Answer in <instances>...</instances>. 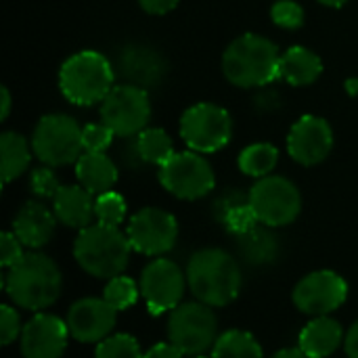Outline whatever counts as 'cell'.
<instances>
[{
	"mask_svg": "<svg viewBox=\"0 0 358 358\" xmlns=\"http://www.w3.org/2000/svg\"><path fill=\"white\" fill-rule=\"evenodd\" d=\"M214 218L231 233L233 237H241L250 233L254 227H258V218L250 206V193L241 189L224 191L214 201Z\"/></svg>",
	"mask_w": 358,
	"mask_h": 358,
	"instance_id": "21",
	"label": "cell"
},
{
	"mask_svg": "<svg viewBox=\"0 0 358 358\" xmlns=\"http://www.w3.org/2000/svg\"><path fill=\"white\" fill-rule=\"evenodd\" d=\"M271 17L283 29H298L304 23V8L294 0H277L271 8Z\"/></svg>",
	"mask_w": 358,
	"mask_h": 358,
	"instance_id": "33",
	"label": "cell"
},
{
	"mask_svg": "<svg viewBox=\"0 0 358 358\" xmlns=\"http://www.w3.org/2000/svg\"><path fill=\"white\" fill-rule=\"evenodd\" d=\"M195 358H206V357H195Z\"/></svg>",
	"mask_w": 358,
	"mask_h": 358,
	"instance_id": "45",
	"label": "cell"
},
{
	"mask_svg": "<svg viewBox=\"0 0 358 358\" xmlns=\"http://www.w3.org/2000/svg\"><path fill=\"white\" fill-rule=\"evenodd\" d=\"M120 71L130 84L147 88L155 86L166 73V61L149 46H128L120 55Z\"/></svg>",
	"mask_w": 358,
	"mask_h": 358,
	"instance_id": "20",
	"label": "cell"
},
{
	"mask_svg": "<svg viewBox=\"0 0 358 358\" xmlns=\"http://www.w3.org/2000/svg\"><path fill=\"white\" fill-rule=\"evenodd\" d=\"M233 134L229 111L214 103H197L180 117V136L191 151L216 153L224 149Z\"/></svg>",
	"mask_w": 358,
	"mask_h": 358,
	"instance_id": "9",
	"label": "cell"
},
{
	"mask_svg": "<svg viewBox=\"0 0 358 358\" xmlns=\"http://www.w3.org/2000/svg\"><path fill=\"white\" fill-rule=\"evenodd\" d=\"M134 149L143 164H153V166H164L176 153L172 138L162 128H145L141 134H136Z\"/></svg>",
	"mask_w": 358,
	"mask_h": 358,
	"instance_id": "27",
	"label": "cell"
},
{
	"mask_svg": "<svg viewBox=\"0 0 358 358\" xmlns=\"http://www.w3.org/2000/svg\"><path fill=\"white\" fill-rule=\"evenodd\" d=\"M126 235L134 252L149 258H162L176 245L178 222L166 210L143 208L130 218Z\"/></svg>",
	"mask_w": 358,
	"mask_h": 358,
	"instance_id": "13",
	"label": "cell"
},
{
	"mask_svg": "<svg viewBox=\"0 0 358 358\" xmlns=\"http://www.w3.org/2000/svg\"><path fill=\"white\" fill-rule=\"evenodd\" d=\"M250 206L260 224L271 229L292 224L302 212V195L285 176H264L248 191Z\"/></svg>",
	"mask_w": 358,
	"mask_h": 358,
	"instance_id": "8",
	"label": "cell"
},
{
	"mask_svg": "<svg viewBox=\"0 0 358 358\" xmlns=\"http://www.w3.org/2000/svg\"><path fill=\"white\" fill-rule=\"evenodd\" d=\"M94 201L96 197L82 185H63L52 199V212L61 224L82 231L96 218Z\"/></svg>",
	"mask_w": 358,
	"mask_h": 358,
	"instance_id": "19",
	"label": "cell"
},
{
	"mask_svg": "<svg viewBox=\"0 0 358 358\" xmlns=\"http://www.w3.org/2000/svg\"><path fill=\"white\" fill-rule=\"evenodd\" d=\"M4 292L8 300L23 310L40 313L50 308L63 292V277L57 262L40 252L29 250L4 275Z\"/></svg>",
	"mask_w": 358,
	"mask_h": 358,
	"instance_id": "1",
	"label": "cell"
},
{
	"mask_svg": "<svg viewBox=\"0 0 358 358\" xmlns=\"http://www.w3.org/2000/svg\"><path fill=\"white\" fill-rule=\"evenodd\" d=\"M334 149V130L319 115H302L287 134V151L302 166H317Z\"/></svg>",
	"mask_w": 358,
	"mask_h": 358,
	"instance_id": "16",
	"label": "cell"
},
{
	"mask_svg": "<svg viewBox=\"0 0 358 358\" xmlns=\"http://www.w3.org/2000/svg\"><path fill=\"white\" fill-rule=\"evenodd\" d=\"M138 296H141V287L134 283V279L124 277V275H120V277L107 281L105 292H103V298H105L117 313H120V310H126V308H130V306H134L136 300H138Z\"/></svg>",
	"mask_w": 358,
	"mask_h": 358,
	"instance_id": "31",
	"label": "cell"
},
{
	"mask_svg": "<svg viewBox=\"0 0 358 358\" xmlns=\"http://www.w3.org/2000/svg\"><path fill=\"white\" fill-rule=\"evenodd\" d=\"M281 55L273 40L258 34H243L235 38L222 55L224 78L239 88L266 86L279 78Z\"/></svg>",
	"mask_w": 358,
	"mask_h": 358,
	"instance_id": "3",
	"label": "cell"
},
{
	"mask_svg": "<svg viewBox=\"0 0 358 358\" xmlns=\"http://www.w3.org/2000/svg\"><path fill=\"white\" fill-rule=\"evenodd\" d=\"M63 185L59 182L57 174L52 172L50 166H42V168H36L31 174H29V189L34 195L42 197V199H55V195L59 193Z\"/></svg>",
	"mask_w": 358,
	"mask_h": 358,
	"instance_id": "34",
	"label": "cell"
},
{
	"mask_svg": "<svg viewBox=\"0 0 358 358\" xmlns=\"http://www.w3.org/2000/svg\"><path fill=\"white\" fill-rule=\"evenodd\" d=\"M178 2L180 0H138L143 10H147L149 15H166V13L174 10Z\"/></svg>",
	"mask_w": 358,
	"mask_h": 358,
	"instance_id": "38",
	"label": "cell"
},
{
	"mask_svg": "<svg viewBox=\"0 0 358 358\" xmlns=\"http://www.w3.org/2000/svg\"><path fill=\"white\" fill-rule=\"evenodd\" d=\"M2 111H0V120H6L8 117V113H10V92H8V88L6 86H2Z\"/></svg>",
	"mask_w": 358,
	"mask_h": 358,
	"instance_id": "41",
	"label": "cell"
},
{
	"mask_svg": "<svg viewBox=\"0 0 358 358\" xmlns=\"http://www.w3.org/2000/svg\"><path fill=\"white\" fill-rule=\"evenodd\" d=\"M25 256L23 252V243L17 239V235L13 231H4L0 237V266L2 268H10L13 264H17L21 258Z\"/></svg>",
	"mask_w": 358,
	"mask_h": 358,
	"instance_id": "37",
	"label": "cell"
},
{
	"mask_svg": "<svg viewBox=\"0 0 358 358\" xmlns=\"http://www.w3.org/2000/svg\"><path fill=\"white\" fill-rule=\"evenodd\" d=\"M323 73V61L319 55L304 46H292L281 55L279 78L292 86H308Z\"/></svg>",
	"mask_w": 358,
	"mask_h": 358,
	"instance_id": "25",
	"label": "cell"
},
{
	"mask_svg": "<svg viewBox=\"0 0 358 358\" xmlns=\"http://www.w3.org/2000/svg\"><path fill=\"white\" fill-rule=\"evenodd\" d=\"M128 206L124 201V197L115 191H107L103 195H96L94 201V214H96V222L105 224V227H120L126 218Z\"/></svg>",
	"mask_w": 358,
	"mask_h": 358,
	"instance_id": "32",
	"label": "cell"
},
{
	"mask_svg": "<svg viewBox=\"0 0 358 358\" xmlns=\"http://www.w3.org/2000/svg\"><path fill=\"white\" fill-rule=\"evenodd\" d=\"M57 229V216L40 201H27L21 206L13 220V233L27 250H42L50 243Z\"/></svg>",
	"mask_w": 358,
	"mask_h": 358,
	"instance_id": "18",
	"label": "cell"
},
{
	"mask_svg": "<svg viewBox=\"0 0 358 358\" xmlns=\"http://www.w3.org/2000/svg\"><path fill=\"white\" fill-rule=\"evenodd\" d=\"M346 92H348L350 96H358V78L346 80Z\"/></svg>",
	"mask_w": 358,
	"mask_h": 358,
	"instance_id": "43",
	"label": "cell"
},
{
	"mask_svg": "<svg viewBox=\"0 0 358 358\" xmlns=\"http://www.w3.org/2000/svg\"><path fill=\"white\" fill-rule=\"evenodd\" d=\"M151 117V101L145 88L120 84L101 103V120L115 136L128 138L141 134Z\"/></svg>",
	"mask_w": 358,
	"mask_h": 358,
	"instance_id": "11",
	"label": "cell"
},
{
	"mask_svg": "<svg viewBox=\"0 0 358 358\" xmlns=\"http://www.w3.org/2000/svg\"><path fill=\"white\" fill-rule=\"evenodd\" d=\"M321 4H325V6H334V8H338V6H344L348 0H319Z\"/></svg>",
	"mask_w": 358,
	"mask_h": 358,
	"instance_id": "44",
	"label": "cell"
},
{
	"mask_svg": "<svg viewBox=\"0 0 358 358\" xmlns=\"http://www.w3.org/2000/svg\"><path fill=\"white\" fill-rule=\"evenodd\" d=\"M143 358H185V355L174 344L162 342V344H155L153 348H149Z\"/></svg>",
	"mask_w": 358,
	"mask_h": 358,
	"instance_id": "39",
	"label": "cell"
},
{
	"mask_svg": "<svg viewBox=\"0 0 358 358\" xmlns=\"http://www.w3.org/2000/svg\"><path fill=\"white\" fill-rule=\"evenodd\" d=\"M344 350L348 358H358V321L348 329L346 338H344Z\"/></svg>",
	"mask_w": 358,
	"mask_h": 358,
	"instance_id": "40",
	"label": "cell"
},
{
	"mask_svg": "<svg viewBox=\"0 0 358 358\" xmlns=\"http://www.w3.org/2000/svg\"><path fill=\"white\" fill-rule=\"evenodd\" d=\"M78 182L92 195L113 191L117 182V166L105 151H84L76 162Z\"/></svg>",
	"mask_w": 358,
	"mask_h": 358,
	"instance_id": "23",
	"label": "cell"
},
{
	"mask_svg": "<svg viewBox=\"0 0 358 358\" xmlns=\"http://www.w3.org/2000/svg\"><path fill=\"white\" fill-rule=\"evenodd\" d=\"M212 358H264L258 340L243 329H229L218 336Z\"/></svg>",
	"mask_w": 358,
	"mask_h": 358,
	"instance_id": "28",
	"label": "cell"
},
{
	"mask_svg": "<svg viewBox=\"0 0 358 358\" xmlns=\"http://www.w3.org/2000/svg\"><path fill=\"white\" fill-rule=\"evenodd\" d=\"M162 187L178 199L195 201L206 197L216 187V176L208 159L197 151L174 153L164 166H159Z\"/></svg>",
	"mask_w": 358,
	"mask_h": 358,
	"instance_id": "10",
	"label": "cell"
},
{
	"mask_svg": "<svg viewBox=\"0 0 358 358\" xmlns=\"http://www.w3.org/2000/svg\"><path fill=\"white\" fill-rule=\"evenodd\" d=\"M67 321L55 315L38 313L21 331V355L23 358H63L67 350Z\"/></svg>",
	"mask_w": 358,
	"mask_h": 358,
	"instance_id": "17",
	"label": "cell"
},
{
	"mask_svg": "<svg viewBox=\"0 0 358 358\" xmlns=\"http://www.w3.org/2000/svg\"><path fill=\"white\" fill-rule=\"evenodd\" d=\"M344 329L331 317H315L300 334L298 348L308 358L331 357L340 346H344Z\"/></svg>",
	"mask_w": 358,
	"mask_h": 358,
	"instance_id": "22",
	"label": "cell"
},
{
	"mask_svg": "<svg viewBox=\"0 0 358 358\" xmlns=\"http://www.w3.org/2000/svg\"><path fill=\"white\" fill-rule=\"evenodd\" d=\"M130 239L117 227L90 224L82 229L73 241V258L78 266L101 281H111L128 268Z\"/></svg>",
	"mask_w": 358,
	"mask_h": 358,
	"instance_id": "4",
	"label": "cell"
},
{
	"mask_svg": "<svg viewBox=\"0 0 358 358\" xmlns=\"http://www.w3.org/2000/svg\"><path fill=\"white\" fill-rule=\"evenodd\" d=\"M235 239H237V250H239L241 260L254 268L275 264L281 254L279 237L266 224H258L250 233L235 237Z\"/></svg>",
	"mask_w": 358,
	"mask_h": 358,
	"instance_id": "24",
	"label": "cell"
},
{
	"mask_svg": "<svg viewBox=\"0 0 358 358\" xmlns=\"http://www.w3.org/2000/svg\"><path fill=\"white\" fill-rule=\"evenodd\" d=\"M84 128L69 115L52 113L40 117L34 128L31 149L34 155L50 168L67 166L84 153Z\"/></svg>",
	"mask_w": 358,
	"mask_h": 358,
	"instance_id": "7",
	"label": "cell"
},
{
	"mask_svg": "<svg viewBox=\"0 0 358 358\" xmlns=\"http://www.w3.org/2000/svg\"><path fill=\"white\" fill-rule=\"evenodd\" d=\"M31 147L27 141L17 132H4L0 136V170H2V182L8 185L15 178H19L31 162Z\"/></svg>",
	"mask_w": 358,
	"mask_h": 358,
	"instance_id": "26",
	"label": "cell"
},
{
	"mask_svg": "<svg viewBox=\"0 0 358 358\" xmlns=\"http://www.w3.org/2000/svg\"><path fill=\"white\" fill-rule=\"evenodd\" d=\"M348 298V283L334 271H315L294 287V306L308 317H329Z\"/></svg>",
	"mask_w": 358,
	"mask_h": 358,
	"instance_id": "14",
	"label": "cell"
},
{
	"mask_svg": "<svg viewBox=\"0 0 358 358\" xmlns=\"http://www.w3.org/2000/svg\"><path fill=\"white\" fill-rule=\"evenodd\" d=\"M138 287L149 315L159 317L172 313L178 304H182L185 287H189L187 273H182V268L174 260L162 256L151 260L143 268Z\"/></svg>",
	"mask_w": 358,
	"mask_h": 358,
	"instance_id": "12",
	"label": "cell"
},
{
	"mask_svg": "<svg viewBox=\"0 0 358 358\" xmlns=\"http://www.w3.org/2000/svg\"><path fill=\"white\" fill-rule=\"evenodd\" d=\"M21 319L17 313V306L13 308L10 304L0 306V342L2 346H10L17 338H21Z\"/></svg>",
	"mask_w": 358,
	"mask_h": 358,
	"instance_id": "35",
	"label": "cell"
},
{
	"mask_svg": "<svg viewBox=\"0 0 358 358\" xmlns=\"http://www.w3.org/2000/svg\"><path fill=\"white\" fill-rule=\"evenodd\" d=\"M271 358H308L300 348H283L277 355H273Z\"/></svg>",
	"mask_w": 358,
	"mask_h": 358,
	"instance_id": "42",
	"label": "cell"
},
{
	"mask_svg": "<svg viewBox=\"0 0 358 358\" xmlns=\"http://www.w3.org/2000/svg\"><path fill=\"white\" fill-rule=\"evenodd\" d=\"M277 162H279V151L275 145H268V143L250 145L239 153V170L254 178L271 176Z\"/></svg>",
	"mask_w": 358,
	"mask_h": 358,
	"instance_id": "29",
	"label": "cell"
},
{
	"mask_svg": "<svg viewBox=\"0 0 358 358\" xmlns=\"http://www.w3.org/2000/svg\"><path fill=\"white\" fill-rule=\"evenodd\" d=\"M241 283L239 262L220 248H203L189 258L187 285L195 300L212 308H224L235 302Z\"/></svg>",
	"mask_w": 358,
	"mask_h": 358,
	"instance_id": "2",
	"label": "cell"
},
{
	"mask_svg": "<svg viewBox=\"0 0 358 358\" xmlns=\"http://www.w3.org/2000/svg\"><path fill=\"white\" fill-rule=\"evenodd\" d=\"M141 344L130 334H113L96 344L94 358H143Z\"/></svg>",
	"mask_w": 358,
	"mask_h": 358,
	"instance_id": "30",
	"label": "cell"
},
{
	"mask_svg": "<svg viewBox=\"0 0 358 358\" xmlns=\"http://www.w3.org/2000/svg\"><path fill=\"white\" fill-rule=\"evenodd\" d=\"M117 310L105 298H82L67 310L69 336L82 344H99L111 336Z\"/></svg>",
	"mask_w": 358,
	"mask_h": 358,
	"instance_id": "15",
	"label": "cell"
},
{
	"mask_svg": "<svg viewBox=\"0 0 358 358\" xmlns=\"http://www.w3.org/2000/svg\"><path fill=\"white\" fill-rule=\"evenodd\" d=\"M218 340V317L212 306L195 300L178 304L168 317V342L185 357L212 352Z\"/></svg>",
	"mask_w": 358,
	"mask_h": 358,
	"instance_id": "6",
	"label": "cell"
},
{
	"mask_svg": "<svg viewBox=\"0 0 358 358\" xmlns=\"http://www.w3.org/2000/svg\"><path fill=\"white\" fill-rule=\"evenodd\" d=\"M115 71L109 59L96 50H80L71 55L59 71L63 96L80 107L103 103L113 90Z\"/></svg>",
	"mask_w": 358,
	"mask_h": 358,
	"instance_id": "5",
	"label": "cell"
},
{
	"mask_svg": "<svg viewBox=\"0 0 358 358\" xmlns=\"http://www.w3.org/2000/svg\"><path fill=\"white\" fill-rule=\"evenodd\" d=\"M84 151H105L111 141H113V130L109 126H105L103 122L101 124H88L84 126Z\"/></svg>",
	"mask_w": 358,
	"mask_h": 358,
	"instance_id": "36",
	"label": "cell"
}]
</instances>
